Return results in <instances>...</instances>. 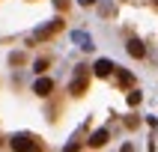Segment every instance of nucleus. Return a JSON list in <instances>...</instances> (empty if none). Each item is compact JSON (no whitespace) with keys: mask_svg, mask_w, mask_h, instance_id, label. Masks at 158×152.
<instances>
[{"mask_svg":"<svg viewBox=\"0 0 158 152\" xmlns=\"http://www.w3.org/2000/svg\"><path fill=\"white\" fill-rule=\"evenodd\" d=\"M87 87H89V72H87V66H78V72H75V78L69 84V92L72 96H84Z\"/></svg>","mask_w":158,"mask_h":152,"instance_id":"nucleus-1","label":"nucleus"},{"mask_svg":"<svg viewBox=\"0 0 158 152\" xmlns=\"http://www.w3.org/2000/svg\"><path fill=\"white\" fill-rule=\"evenodd\" d=\"M107 137H110V134H107V128H98V131H93V134H89L87 146H93V149H102V146L107 143Z\"/></svg>","mask_w":158,"mask_h":152,"instance_id":"nucleus-6","label":"nucleus"},{"mask_svg":"<svg viewBox=\"0 0 158 152\" xmlns=\"http://www.w3.org/2000/svg\"><path fill=\"white\" fill-rule=\"evenodd\" d=\"M114 72H116V66L110 60H98L96 66H93V75H96V78H110Z\"/></svg>","mask_w":158,"mask_h":152,"instance_id":"nucleus-4","label":"nucleus"},{"mask_svg":"<svg viewBox=\"0 0 158 152\" xmlns=\"http://www.w3.org/2000/svg\"><path fill=\"white\" fill-rule=\"evenodd\" d=\"M116 84H119L123 89H131L134 87V75H131V72H125V69H116Z\"/></svg>","mask_w":158,"mask_h":152,"instance_id":"nucleus-8","label":"nucleus"},{"mask_svg":"<svg viewBox=\"0 0 158 152\" xmlns=\"http://www.w3.org/2000/svg\"><path fill=\"white\" fill-rule=\"evenodd\" d=\"M9 146L15 152H27V149H39L42 143H39V137H33V134H15V137L9 140Z\"/></svg>","mask_w":158,"mask_h":152,"instance_id":"nucleus-2","label":"nucleus"},{"mask_svg":"<svg viewBox=\"0 0 158 152\" xmlns=\"http://www.w3.org/2000/svg\"><path fill=\"white\" fill-rule=\"evenodd\" d=\"M75 42H78L84 51H89V48H93V42H89V36H87V33H75Z\"/></svg>","mask_w":158,"mask_h":152,"instance_id":"nucleus-10","label":"nucleus"},{"mask_svg":"<svg viewBox=\"0 0 158 152\" xmlns=\"http://www.w3.org/2000/svg\"><path fill=\"white\" fill-rule=\"evenodd\" d=\"M54 6H57V12H69L72 0H54Z\"/></svg>","mask_w":158,"mask_h":152,"instance_id":"nucleus-13","label":"nucleus"},{"mask_svg":"<svg viewBox=\"0 0 158 152\" xmlns=\"http://www.w3.org/2000/svg\"><path fill=\"white\" fill-rule=\"evenodd\" d=\"M137 125H140V119H137V116H125V128H128V131H134Z\"/></svg>","mask_w":158,"mask_h":152,"instance_id":"nucleus-12","label":"nucleus"},{"mask_svg":"<svg viewBox=\"0 0 158 152\" xmlns=\"http://www.w3.org/2000/svg\"><path fill=\"white\" fill-rule=\"evenodd\" d=\"M63 27H66V24H63V18H54L51 24H45V27H39V30H36L30 42H45V39H51V36H57V33L63 30Z\"/></svg>","mask_w":158,"mask_h":152,"instance_id":"nucleus-3","label":"nucleus"},{"mask_svg":"<svg viewBox=\"0 0 158 152\" xmlns=\"http://www.w3.org/2000/svg\"><path fill=\"white\" fill-rule=\"evenodd\" d=\"M48 66H51V60H48V57H42V60H36V72H39V75H42V72L48 69Z\"/></svg>","mask_w":158,"mask_h":152,"instance_id":"nucleus-14","label":"nucleus"},{"mask_svg":"<svg viewBox=\"0 0 158 152\" xmlns=\"http://www.w3.org/2000/svg\"><path fill=\"white\" fill-rule=\"evenodd\" d=\"M81 3H84V6H93V3H96V0H81Z\"/></svg>","mask_w":158,"mask_h":152,"instance_id":"nucleus-16","label":"nucleus"},{"mask_svg":"<svg viewBox=\"0 0 158 152\" xmlns=\"http://www.w3.org/2000/svg\"><path fill=\"white\" fill-rule=\"evenodd\" d=\"M152 6H155V9H158V0H152Z\"/></svg>","mask_w":158,"mask_h":152,"instance_id":"nucleus-18","label":"nucleus"},{"mask_svg":"<svg viewBox=\"0 0 158 152\" xmlns=\"http://www.w3.org/2000/svg\"><path fill=\"white\" fill-rule=\"evenodd\" d=\"M3 143H6V137H0V146H3Z\"/></svg>","mask_w":158,"mask_h":152,"instance_id":"nucleus-17","label":"nucleus"},{"mask_svg":"<svg viewBox=\"0 0 158 152\" xmlns=\"http://www.w3.org/2000/svg\"><path fill=\"white\" fill-rule=\"evenodd\" d=\"M98 12H102L105 18H110V15H114V6H110V3H102V6H98Z\"/></svg>","mask_w":158,"mask_h":152,"instance_id":"nucleus-15","label":"nucleus"},{"mask_svg":"<svg viewBox=\"0 0 158 152\" xmlns=\"http://www.w3.org/2000/svg\"><path fill=\"white\" fill-rule=\"evenodd\" d=\"M128 54H131L134 60H143V57H146V45H143L140 39H128Z\"/></svg>","mask_w":158,"mask_h":152,"instance_id":"nucleus-7","label":"nucleus"},{"mask_svg":"<svg viewBox=\"0 0 158 152\" xmlns=\"http://www.w3.org/2000/svg\"><path fill=\"white\" fill-rule=\"evenodd\" d=\"M33 92H36V96H42V98H48V96L54 92V80H51V78H39V80L33 84Z\"/></svg>","mask_w":158,"mask_h":152,"instance_id":"nucleus-5","label":"nucleus"},{"mask_svg":"<svg viewBox=\"0 0 158 152\" xmlns=\"http://www.w3.org/2000/svg\"><path fill=\"white\" fill-rule=\"evenodd\" d=\"M140 92H137V89H131V92H128V105H131V107H137V105H140Z\"/></svg>","mask_w":158,"mask_h":152,"instance_id":"nucleus-11","label":"nucleus"},{"mask_svg":"<svg viewBox=\"0 0 158 152\" xmlns=\"http://www.w3.org/2000/svg\"><path fill=\"white\" fill-rule=\"evenodd\" d=\"M9 66H15V69L18 66H27V54L24 51H12L9 54Z\"/></svg>","mask_w":158,"mask_h":152,"instance_id":"nucleus-9","label":"nucleus"}]
</instances>
